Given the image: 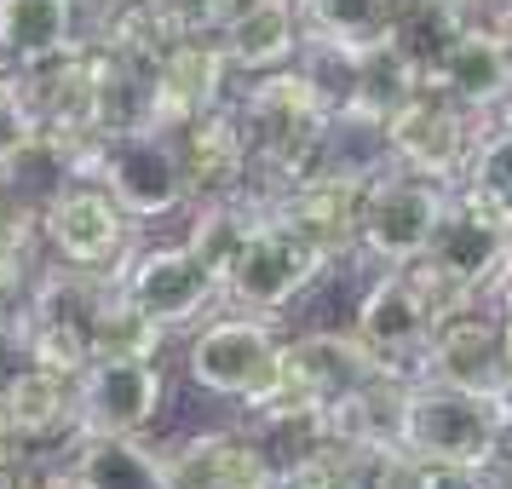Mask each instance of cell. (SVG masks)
<instances>
[{
    "label": "cell",
    "instance_id": "cell-1",
    "mask_svg": "<svg viewBox=\"0 0 512 489\" xmlns=\"http://www.w3.org/2000/svg\"><path fill=\"white\" fill-rule=\"evenodd\" d=\"M512 438V397L449 386V380H403L392 409V443L415 461L449 466H495Z\"/></svg>",
    "mask_w": 512,
    "mask_h": 489
},
{
    "label": "cell",
    "instance_id": "cell-2",
    "mask_svg": "<svg viewBox=\"0 0 512 489\" xmlns=\"http://www.w3.org/2000/svg\"><path fill=\"white\" fill-rule=\"evenodd\" d=\"M323 265L328 259L317 254L300 231H288L277 213L265 208L259 219H248L242 236L231 242V254H225V265H219V294H225L236 311L271 323L277 311H288V305L317 282Z\"/></svg>",
    "mask_w": 512,
    "mask_h": 489
},
{
    "label": "cell",
    "instance_id": "cell-3",
    "mask_svg": "<svg viewBox=\"0 0 512 489\" xmlns=\"http://www.w3.org/2000/svg\"><path fill=\"white\" fill-rule=\"evenodd\" d=\"M70 179H98L127 208V219H167L190 196L179 150H173V139H162V127L93 139L81 156H70Z\"/></svg>",
    "mask_w": 512,
    "mask_h": 489
},
{
    "label": "cell",
    "instance_id": "cell-4",
    "mask_svg": "<svg viewBox=\"0 0 512 489\" xmlns=\"http://www.w3.org/2000/svg\"><path fill=\"white\" fill-rule=\"evenodd\" d=\"M512 265V242L501 225H489L478 219L472 208H461L455 196H449V208H443L438 231L426 242V254L415 265H403L409 277L420 282V294L432 300V311H455V305H472L478 300V288H501Z\"/></svg>",
    "mask_w": 512,
    "mask_h": 489
},
{
    "label": "cell",
    "instance_id": "cell-5",
    "mask_svg": "<svg viewBox=\"0 0 512 489\" xmlns=\"http://www.w3.org/2000/svg\"><path fill=\"white\" fill-rule=\"evenodd\" d=\"M380 139H386V156L409 173H426L438 185H461L466 156H472V110L455 104L449 93L415 81L409 93L397 98L392 110L380 116Z\"/></svg>",
    "mask_w": 512,
    "mask_h": 489
},
{
    "label": "cell",
    "instance_id": "cell-6",
    "mask_svg": "<svg viewBox=\"0 0 512 489\" xmlns=\"http://www.w3.org/2000/svg\"><path fill=\"white\" fill-rule=\"evenodd\" d=\"M455 190L426 179V173H409V167H380L369 185H363V213H357V242L369 248L380 265H415L426 254V242L438 231L443 208H449Z\"/></svg>",
    "mask_w": 512,
    "mask_h": 489
},
{
    "label": "cell",
    "instance_id": "cell-7",
    "mask_svg": "<svg viewBox=\"0 0 512 489\" xmlns=\"http://www.w3.org/2000/svg\"><path fill=\"white\" fill-rule=\"evenodd\" d=\"M277 351L282 340L271 334L265 317H219L202 323V334L185 351V374L196 392L208 397H231V403H265L277 397Z\"/></svg>",
    "mask_w": 512,
    "mask_h": 489
},
{
    "label": "cell",
    "instance_id": "cell-8",
    "mask_svg": "<svg viewBox=\"0 0 512 489\" xmlns=\"http://www.w3.org/2000/svg\"><path fill=\"white\" fill-rule=\"evenodd\" d=\"M127 236L133 219L98 179H64L41 202V242L52 248L58 265H81V271H116L127 259Z\"/></svg>",
    "mask_w": 512,
    "mask_h": 489
},
{
    "label": "cell",
    "instance_id": "cell-9",
    "mask_svg": "<svg viewBox=\"0 0 512 489\" xmlns=\"http://www.w3.org/2000/svg\"><path fill=\"white\" fill-rule=\"evenodd\" d=\"M167 403V374L156 357H93L75 380V432L139 438Z\"/></svg>",
    "mask_w": 512,
    "mask_h": 489
},
{
    "label": "cell",
    "instance_id": "cell-10",
    "mask_svg": "<svg viewBox=\"0 0 512 489\" xmlns=\"http://www.w3.org/2000/svg\"><path fill=\"white\" fill-rule=\"evenodd\" d=\"M121 288L139 300L144 317H156L162 328L196 323L213 300H219V271L196 254L190 242H162V248H139L116 265Z\"/></svg>",
    "mask_w": 512,
    "mask_h": 489
},
{
    "label": "cell",
    "instance_id": "cell-11",
    "mask_svg": "<svg viewBox=\"0 0 512 489\" xmlns=\"http://www.w3.org/2000/svg\"><path fill=\"white\" fill-rule=\"evenodd\" d=\"M374 380H403V374L380 357V351L363 340V334H300L277 351V392H294V397H346V392H363Z\"/></svg>",
    "mask_w": 512,
    "mask_h": 489
},
{
    "label": "cell",
    "instance_id": "cell-12",
    "mask_svg": "<svg viewBox=\"0 0 512 489\" xmlns=\"http://www.w3.org/2000/svg\"><path fill=\"white\" fill-rule=\"evenodd\" d=\"M225 75H231V58H225L213 29H196L185 41H173L150 64V127L173 133L190 116L225 104Z\"/></svg>",
    "mask_w": 512,
    "mask_h": 489
},
{
    "label": "cell",
    "instance_id": "cell-13",
    "mask_svg": "<svg viewBox=\"0 0 512 489\" xmlns=\"http://www.w3.org/2000/svg\"><path fill=\"white\" fill-rule=\"evenodd\" d=\"M432 328H438V311L420 294V282L397 265L392 277H380L357 305V334L369 340L386 363H392L403 380H415V363H426V346H432Z\"/></svg>",
    "mask_w": 512,
    "mask_h": 489
},
{
    "label": "cell",
    "instance_id": "cell-14",
    "mask_svg": "<svg viewBox=\"0 0 512 489\" xmlns=\"http://www.w3.org/2000/svg\"><path fill=\"white\" fill-rule=\"evenodd\" d=\"M426 363L449 386H472V392H495V397H507V386H512L507 328H501V317H489L478 305L443 311L438 328H432V346H426Z\"/></svg>",
    "mask_w": 512,
    "mask_h": 489
},
{
    "label": "cell",
    "instance_id": "cell-15",
    "mask_svg": "<svg viewBox=\"0 0 512 489\" xmlns=\"http://www.w3.org/2000/svg\"><path fill=\"white\" fill-rule=\"evenodd\" d=\"M363 185L369 179H351V173H305L300 185H288L282 196H271L265 208L277 213L288 231H300L323 259L346 254L357 242V213H363Z\"/></svg>",
    "mask_w": 512,
    "mask_h": 489
},
{
    "label": "cell",
    "instance_id": "cell-16",
    "mask_svg": "<svg viewBox=\"0 0 512 489\" xmlns=\"http://www.w3.org/2000/svg\"><path fill=\"white\" fill-rule=\"evenodd\" d=\"M173 150L185 167L190 196H242L248 190V133L236 121V104H213L202 116H190L185 127H173Z\"/></svg>",
    "mask_w": 512,
    "mask_h": 489
},
{
    "label": "cell",
    "instance_id": "cell-17",
    "mask_svg": "<svg viewBox=\"0 0 512 489\" xmlns=\"http://www.w3.org/2000/svg\"><path fill=\"white\" fill-rule=\"evenodd\" d=\"M420 81L438 87V93H449L455 104H466V110H495V104L512 93V70H507V52H501L495 24L466 18L461 35L420 70Z\"/></svg>",
    "mask_w": 512,
    "mask_h": 489
},
{
    "label": "cell",
    "instance_id": "cell-18",
    "mask_svg": "<svg viewBox=\"0 0 512 489\" xmlns=\"http://www.w3.org/2000/svg\"><path fill=\"white\" fill-rule=\"evenodd\" d=\"M213 35H219V47L231 58V70H242V75L282 70L305 47L300 0H236Z\"/></svg>",
    "mask_w": 512,
    "mask_h": 489
},
{
    "label": "cell",
    "instance_id": "cell-19",
    "mask_svg": "<svg viewBox=\"0 0 512 489\" xmlns=\"http://www.w3.org/2000/svg\"><path fill=\"white\" fill-rule=\"evenodd\" d=\"M167 489H277V472L248 432H202L167 455Z\"/></svg>",
    "mask_w": 512,
    "mask_h": 489
},
{
    "label": "cell",
    "instance_id": "cell-20",
    "mask_svg": "<svg viewBox=\"0 0 512 489\" xmlns=\"http://www.w3.org/2000/svg\"><path fill=\"white\" fill-rule=\"evenodd\" d=\"M0 415L29 449L64 438V432H75V380L18 363V369L0 374Z\"/></svg>",
    "mask_w": 512,
    "mask_h": 489
},
{
    "label": "cell",
    "instance_id": "cell-21",
    "mask_svg": "<svg viewBox=\"0 0 512 489\" xmlns=\"http://www.w3.org/2000/svg\"><path fill=\"white\" fill-rule=\"evenodd\" d=\"M75 52V0H0V58L41 70Z\"/></svg>",
    "mask_w": 512,
    "mask_h": 489
},
{
    "label": "cell",
    "instance_id": "cell-22",
    "mask_svg": "<svg viewBox=\"0 0 512 489\" xmlns=\"http://www.w3.org/2000/svg\"><path fill=\"white\" fill-rule=\"evenodd\" d=\"M167 328L156 317H144L139 300L121 288L116 271H104L93 294V311H87V340H93V357H156L162 351Z\"/></svg>",
    "mask_w": 512,
    "mask_h": 489
},
{
    "label": "cell",
    "instance_id": "cell-23",
    "mask_svg": "<svg viewBox=\"0 0 512 489\" xmlns=\"http://www.w3.org/2000/svg\"><path fill=\"white\" fill-rule=\"evenodd\" d=\"M455 202L472 208L478 219H489V225H501V231L512 225V127H495L484 139H472Z\"/></svg>",
    "mask_w": 512,
    "mask_h": 489
},
{
    "label": "cell",
    "instance_id": "cell-24",
    "mask_svg": "<svg viewBox=\"0 0 512 489\" xmlns=\"http://www.w3.org/2000/svg\"><path fill=\"white\" fill-rule=\"evenodd\" d=\"M81 489H167V466L150 461L133 438L81 432V455L70 466Z\"/></svg>",
    "mask_w": 512,
    "mask_h": 489
},
{
    "label": "cell",
    "instance_id": "cell-25",
    "mask_svg": "<svg viewBox=\"0 0 512 489\" xmlns=\"http://www.w3.org/2000/svg\"><path fill=\"white\" fill-rule=\"evenodd\" d=\"M397 0H300V18L311 41H328L340 52H374L386 47Z\"/></svg>",
    "mask_w": 512,
    "mask_h": 489
},
{
    "label": "cell",
    "instance_id": "cell-26",
    "mask_svg": "<svg viewBox=\"0 0 512 489\" xmlns=\"http://www.w3.org/2000/svg\"><path fill=\"white\" fill-rule=\"evenodd\" d=\"M24 363L47 374H64V380H81V369L93 363V340H87V323H70V317H24Z\"/></svg>",
    "mask_w": 512,
    "mask_h": 489
},
{
    "label": "cell",
    "instance_id": "cell-27",
    "mask_svg": "<svg viewBox=\"0 0 512 489\" xmlns=\"http://www.w3.org/2000/svg\"><path fill=\"white\" fill-rule=\"evenodd\" d=\"M35 104L24 93V75H0V167L12 162L29 139H35Z\"/></svg>",
    "mask_w": 512,
    "mask_h": 489
},
{
    "label": "cell",
    "instance_id": "cell-28",
    "mask_svg": "<svg viewBox=\"0 0 512 489\" xmlns=\"http://www.w3.org/2000/svg\"><path fill=\"white\" fill-rule=\"evenodd\" d=\"M403 489H489L484 466H449V461H415Z\"/></svg>",
    "mask_w": 512,
    "mask_h": 489
},
{
    "label": "cell",
    "instance_id": "cell-29",
    "mask_svg": "<svg viewBox=\"0 0 512 489\" xmlns=\"http://www.w3.org/2000/svg\"><path fill=\"white\" fill-rule=\"evenodd\" d=\"M466 6H472V18H484V24H501L512 12V0H466Z\"/></svg>",
    "mask_w": 512,
    "mask_h": 489
},
{
    "label": "cell",
    "instance_id": "cell-30",
    "mask_svg": "<svg viewBox=\"0 0 512 489\" xmlns=\"http://www.w3.org/2000/svg\"><path fill=\"white\" fill-rule=\"evenodd\" d=\"M29 489H81L75 472H47V478H29Z\"/></svg>",
    "mask_w": 512,
    "mask_h": 489
},
{
    "label": "cell",
    "instance_id": "cell-31",
    "mask_svg": "<svg viewBox=\"0 0 512 489\" xmlns=\"http://www.w3.org/2000/svg\"><path fill=\"white\" fill-rule=\"evenodd\" d=\"M495 35H501V52H507V70H512V12L495 24Z\"/></svg>",
    "mask_w": 512,
    "mask_h": 489
},
{
    "label": "cell",
    "instance_id": "cell-32",
    "mask_svg": "<svg viewBox=\"0 0 512 489\" xmlns=\"http://www.w3.org/2000/svg\"><path fill=\"white\" fill-rule=\"evenodd\" d=\"M6 323H18V311H12V300H0V328Z\"/></svg>",
    "mask_w": 512,
    "mask_h": 489
},
{
    "label": "cell",
    "instance_id": "cell-33",
    "mask_svg": "<svg viewBox=\"0 0 512 489\" xmlns=\"http://www.w3.org/2000/svg\"><path fill=\"white\" fill-rule=\"evenodd\" d=\"M507 242H512V225H507Z\"/></svg>",
    "mask_w": 512,
    "mask_h": 489
},
{
    "label": "cell",
    "instance_id": "cell-34",
    "mask_svg": "<svg viewBox=\"0 0 512 489\" xmlns=\"http://www.w3.org/2000/svg\"><path fill=\"white\" fill-rule=\"evenodd\" d=\"M507 484H512V478H507Z\"/></svg>",
    "mask_w": 512,
    "mask_h": 489
},
{
    "label": "cell",
    "instance_id": "cell-35",
    "mask_svg": "<svg viewBox=\"0 0 512 489\" xmlns=\"http://www.w3.org/2000/svg\"><path fill=\"white\" fill-rule=\"evenodd\" d=\"M507 397H512V392H507Z\"/></svg>",
    "mask_w": 512,
    "mask_h": 489
}]
</instances>
